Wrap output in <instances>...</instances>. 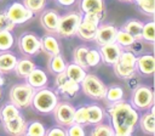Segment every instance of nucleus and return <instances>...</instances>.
<instances>
[{"label": "nucleus", "mask_w": 155, "mask_h": 136, "mask_svg": "<svg viewBox=\"0 0 155 136\" xmlns=\"http://www.w3.org/2000/svg\"><path fill=\"white\" fill-rule=\"evenodd\" d=\"M0 97H1V86H0Z\"/></svg>", "instance_id": "nucleus-50"}, {"label": "nucleus", "mask_w": 155, "mask_h": 136, "mask_svg": "<svg viewBox=\"0 0 155 136\" xmlns=\"http://www.w3.org/2000/svg\"><path fill=\"white\" fill-rule=\"evenodd\" d=\"M114 129V134L117 135V136H130L134 127H131V126H126V125H120V126H115L113 127Z\"/></svg>", "instance_id": "nucleus-43"}, {"label": "nucleus", "mask_w": 155, "mask_h": 136, "mask_svg": "<svg viewBox=\"0 0 155 136\" xmlns=\"http://www.w3.org/2000/svg\"><path fill=\"white\" fill-rule=\"evenodd\" d=\"M58 21H59V16L53 10H46L40 16V23L44 27V29L47 30L48 33L56 32L57 25H58Z\"/></svg>", "instance_id": "nucleus-15"}, {"label": "nucleus", "mask_w": 155, "mask_h": 136, "mask_svg": "<svg viewBox=\"0 0 155 136\" xmlns=\"http://www.w3.org/2000/svg\"><path fill=\"white\" fill-rule=\"evenodd\" d=\"M35 67H36V66H35V63H34L31 59H29V58H23V59H19V61L17 59V63H16L13 70L17 73V75H19V76H22V78H25Z\"/></svg>", "instance_id": "nucleus-23"}, {"label": "nucleus", "mask_w": 155, "mask_h": 136, "mask_svg": "<svg viewBox=\"0 0 155 136\" xmlns=\"http://www.w3.org/2000/svg\"><path fill=\"white\" fill-rule=\"evenodd\" d=\"M136 58L137 57L132 51H121V55H120L117 62L126 67L136 68Z\"/></svg>", "instance_id": "nucleus-36"}, {"label": "nucleus", "mask_w": 155, "mask_h": 136, "mask_svg": "<svg viewBox=\"0 0 155 136\" xmlns=\"http://www.w3.org/2000/svg\"><path fill=\"white\" fill-rule=\"evenodd\" d=\"M58 103V97L57 95L50 90V89H45V87H40L38 89V91L34 92L33 100H31V104L34 107V109L39 113H51L56 104Z\"/></svg>", "instance_id": "nucleus-2"}, {"label": "nucleus", "mask_w": 155, "mask_h": 136, "mask_svg": "<svg viewBox=\"0 0 155 136\" xmlns=\"http://www.w3.org/2000/svg\"><path fill=\"white\" fill-rule=\"evenodd\" d=\"M153 106L150 107V112H145L142 115V118L138 120L142 131L144 134H148V135H154V132H155V119H154V108H153Z\"/></svg>", "instance_id": "nucleus-19"}, {"label": "nucleus", "mask_w": 155, "mask_h": 136, "mask_svg": "<svg viewBox=\"0 0 155 136\" xmlns=\"http://www.w3.org/2000/svg\"><path fill=\"white\" fill-rule=\"evenodd\" d=\"M87 118H88V124L96 125V124H98L103 120L104 110L97 104L87 106Z\"/></svg>", "instance_id": "nucleus-24"}, {"label": "nucleus", "mask_w": 155, "mask_h": 136, "mask_svg": "<svg viewBox=\"0 0 155 136\" xmlns=\"http://www.w3.org/2000/svg\"><path fill=\"white\" fill-rule=\"evenodd\" d=\"M97 28H98L97 24H93V23H91V22H87V21H82V19H81V22H80V24H79V27H78L76 34H78V36L81 38L82 40L91 41V40L94 39Z\"/></svg>", "instance_id": "nucleus-17"}, {"label": "nucleus", "mask_w": 155, "mask_h": 136, "mask_svg": "<svg viewBox=\"0 0 155 136\" xmlns=\"http://www.w3.org/2000/svg\"><path fill=\"white\" fill-rule=\"evenodd\" d=\"M136 70L143 75H151L155 72V58L153 55H142L136 58Z\"/></svg>", "instance_id": "nucleus-14"}, {"label": "nucleus", "mask_w": 155, "mask_h": 136, "mask_svg": "<svg viewBox=\"0 0 155 136\" xmlns=\"http://www.w3.org/2000/svg\"><path fill=\"white\" fill-rule=\"evenodd\" d=\"M92 136H114V129L113 126L108 125V124H96V126H93L92 131H91Z\"/></svg>", "instance_id": "nucleus-34"}, {"label": "nucleus", "mask_w": 155, "mask_h": 136, "mask_svg": "<svg viewBox=\"0 0 155 136\" xmlns=\"http://www.w3.org/2000/svg\"><path fill=\"white\" fill-rule=\"evenodd\" d=\"M74 123L80 124V125H86L88 124V118H87V106L80 107L75 109L74 112Z\"/></svg>", "instance_id": "nucleus-37"}, {"label": "nucleus", "mask_w": 155, "mask_h": 136, "mask_svg": "<svg viewBox=\"0 0 155 136\" xmlns=\"http://www.w3.org/2000/svg\"><path fill=\"white\" fill-rule=\"evenodd\" d=\"M45 135H47V136H65L67 131L63 130L62 126H53L52 129L47 130Z\"/></svg>", "instance_id": "nucleus-45"}, {"label": "nucleus", "mask_w": 155, "mask_h": 136, "mask_svg": "<svg viewBox=\"0 0 155 136\" xmlns=\"http://www.w3.org/2000/svg\"><path fill=\"white\" fill-rule=\"evenodd\" d=\"M58 1V4H61L62 6H71L74 2H75V0H57Z\"/></svg>", "instance_id": "nucleus-46"}, {"label": "nucleus", "mask_w": 155, "mask_h": 136, "mask_svg": "<svg viewBox=\"0 0 155 136\" xmlns=\"http://www.w3.org/2000/svg\"><path fill=\"white\" fill-rule=\"evenodd\" d=\"M140 39H144L148 42H154L155 40V23L154 21H149L142 27Z\"/></svg>", "instance_id": "nucleus-32"}, {"label": "nucleus", "mask_w": 155, "mask_h": 136, "mask_svg": "<svg viewBox=\"0 0 155 136\" xmlns=\"http://www.w3.org/2000/svg\"><path fill=\"white\" fill-rule=\"evenodd\" d=\"M104 98H107V101L110 102V103L117 102V101L122 100L124 98V90H122V87H120L117 85H113L110 87H107Z\"/></svg>", "instance_id": "nucleus-30"}, {"label": "nucleus", "mask_w": 155, "mask_h": 136, "mask_svg": "<svg viewBox=\"0 0 155 136\" xmlns=\"http://www.w3.org/2000/svg\"><path fill=\"white\" fill-rule=\"evenodd\" d=\"M56 86L58 87V90L62 93H64L67 96H70V97L75 96L80 90V84L70 80L64 72L57 74V76H56Z\"/></svg>", "instance_id": "nucleus-10"}, {"label": "nucleus", "mask_w": 155, "mask_h": 136, "mask_svg": "<svg viewBox=\"0 0 155 136\" xmlns=\"http://www.w3.org/2000/svg\"><path fill=\"white\" fill-rule=\"evenodd\" d=\"M113 68H114V72L115 74L121 78V79H130L136 73V68H131V67H126L121 63H119L117 61L113 64Z\"/></svg>", "instance_id": "nucleus-29"}, {"label": "nucleus", "mask_w": 155, "mask_h": 136, "mask_svg": "<svg viewBox=\"0 0 155 136\" xmlns=\"http://www.w3.org/2000/svg\"><path fill=\"white\" fill-rule=\"evenodd\" d=\"M15 44V38L11 30H0V51L10 50Z\"/></svg>", "instance_id": "nucleus-31"}, {"label": "nucleus", "mask_w": 155, "mask_h": 136, "mask_svg": "<svg viewBox=\"0 0 155 136\" xmlns=\"http://www.w3.org/2000/svg\"><path fill=\"white\" fill-rule=\"evenodd\" d=\"M137 5L145 15L153 16L155 13V0H139Z\"/></svg>", "instance_id": "nucleus-39"}, {"label": "nucleus", "mask_w": 155, "mask_h": 136, "mask_svg": "<svg viewBox=\"0 0 155 136\" xmlns=\"http://www.w3.org/2000/svg\"><path fill=\"white\" fill-rule=\"evenodd\" d=\"M5 13L15 24H22V23L29 21L34 16V13L28 7H25L24 4H21L17 1L12 2L7 7Z\"/></svg>", "instance_id": "nucleus-7"}, {"label": "nucleus", "mask_w": 155, "mask_h": 136, "mask_svg": "<svg viewBox=\"0 0 155 136\" xmlns=\"http://www.w3.org/2000/svg\"><path fill=\"white\" fill-rule=\"evenodd\" d=\"M108 114L110 117L113 127L120 125L134 127L139 120V114L136 110V108L131 103L125 102L122 100L113 102L108 108Z\"/></svg>", "instance_id": "nucleus-1"}, {"label": "nucleus", "mask_w": 155, "mask_h": 136, "mask_svg": "<svg viewBox=\"0 0 155 136\" xmlns=\"http://www.w3.org/2000/svg\"><path fill=\"white\" fill-rule=\"evenodd\" d=\"M48 67H50L51 72H53L54 74H58V73H62L65 70L67 64H65L63 57L59 53H57V55L51 56L50 62H48Z\"/></svg>", "instance_id": "nucleus-28"}, {"label": "nucleus", "mask_w": 155, "mask_h": 136, "mask_svg": "<svg viewBox=\"0 0 155 136\" xmlns=\"http://www.w3.org/2000/svg\"><path fill=\"white\" fill-rule=\"evenodd\" d=\"M116 28L113 24H99L94 35V41L102 46L105 44H110L115 41V34H116Z\"/></svg>", "instance_id": "nucleus-11"}, {"label": "nucleus", "mask_w": 155, "mask_h": 136, "mask_svg": "<svg viewBox=\"0 0 155 136\" xmlns=\"http://www.w3.org/2000/svg\"><path fill=\"white\" fill-rule=\"evenodd\" d=\"M64 73L67 74V76H68L70 80H73V81H75V83H78V84H80V83L82 81V79L85 78V75H86L85 68H82L81 66H79V64H76V63H70V64H68V66L65 67Z\"/></svg>", "instance_id": "nucleus-21"}, {"label": "nucleus", "mask_w": 155, "mask_h": 136, "mask_svg": "<svg viewBox=\"0 0 155 136\" xmlns=\"http://www.w3.org/2000/svg\"><path fill=\"white\" fill-rule=\"evenodd\" d=\"M120 1H124V2H131L132 0H120Z\"/></svg>", "instance_id": "nucleus-48"}, {"label": "nucleus", "mask_w": 155, "mask_h": 136, "mask_svg": "<svg viewBox=\"0 0 155 136\" xmlns=\"http://www.w3.org/2000/svg\"><path fill=\"white\" fill-rule=\"evenodd\" d=\"M81 19H82V15L79 12H70V13H67V15L59 17L56 33H58V35L65 36V38L75 35Z\"/></svg>", "instance_id": "nucleus-5"}, {"label": "nucleus", "mask_w": 155, "mask_h": 136, "mask_svg": "<svg viewBox=\"0 0 155 136\" xmlns=\"http://www.w3.org/2000/svg\"><path fill=\"white\" fill-rule=\"evenodd\" d=\"M19 114V108L16 107L13 103H6L0 109V119L1 121H7Z\"/></svg>", "instance_id": "nucleus-27"}, {"label": "nucleus", "mask_w": 155, "mask_h": 136, "mask_svg": "<svg viewBox=\"0 0 155 136\" xmlns=\"http://www.w3.org/2000/svg\"><path fill=\"white\" fill-rule=\"evenodd\" d=\"M17 59L18 58L12 52L2 51V53H0V72L7 73V72L13 70L17 63Z\"/></svg>", "instance_id": "nucleus-22"}, {"label": "nucleus", "mask_w": 155, "mask_h": 136, "mask_svg": "<svg viewBox=\"0 0 155 136\" xmlns=\"http://www.w3.org/2000/svg\"><path fill=\"white\" fill-rule=\"evenodd\" d=\"M131 104L137 109H149L154 104V92L149 86H137L131 97Z\"/></svg>", "instance_id": "nucleus-6"}, {"label": "nucleus", "mask_w": 155, "mask_h": 136, "mask_svg": "<svg viewBox=\"0 0 155 136\" xmlns=\"http://www.w3.org/2000/svg\"><path fill=\"white\" fill-rule=\"evenodd\" d=\"M24 6L28 7L33 13L41 11L45 7L46 0H24Z\"/></svg>", "instance_id": "nucleus-40"}, {"label": "nucleus", "mask_w": 155, "mask_h": 136, "mask_svg": "<svg viewBox=\"0 0 155 136\" xmlns=\"http://www.w3.org/2000/svg\"><path fill=\"white\" fill-rule=\"evenodd\" d=\"M79 8L82 13L102 15L104 11V2L103 0H80Z\"/></svg>", "instance_id": "nucleus-18"}, {"label": "nucleus", "mask_w": 155, "mask_h": 136, "mask_svg": "<svg viewBox=\"0 0 155 136\" xmlns=\"http://www.w3.org/2000/svg\"><path fill=\"white\" fill-rule=\"evenodd\" d=\"M142 27H143V23H142V22L136 21V19H130V21H127V22L122 25V29L126 30L127 33H130V34L137 40V39H140Z\"/></svg>", "instance_id": "nucleus-26"}, {"label": "nucleus", "mask_w": 155, "mask_h": 136, "mask_svg": "<svg viewBox=\"0 0 155 136\" xmlns=\"http://www.w3.org/2000/svg\"><path fill=\"white\" fill-rule=\"evenodd\" d=\"M25 79H27V83H28L30 86H33L34 89L45 87V86L47 85V81H48L46 73H45L42 69L36 68V67L25 76Z\"/></svg>", "instance_id": "nucleus-16"}, {"label": "nucleus", "mask_w": 155, "mask_h": 136, "mask_svg": "<svg viewBox=\"0 0 155 136\" xmlns=\"http://www.w3.org/2000/svg\"><path fill=\"white\" fill-rule=\"evenodd\" d=\"M41 42V49L48 55V56H53L61 52L59 49V44L57 41V39L52 35H45L40 39Z\"/></svg>", "instance_id": "nucleus-20"}, {"label": "nucleus", "mask_w": 155, "mask_h": 136, "mask_svg": "<svg viewBox=\"0 0 155 136\" xmlns=\"http://www.w3.org/2000/svg\"><path fill=\"white\" fill-rule=\"evenodd\" d=\"M45 134H46L45 126L39 121H33L31 124L27 125V129L24 132V135H28V136H44Z\"/></svg>", "instance_id": "nucleus-35"}, {"label": "nucleus", "mask_w": 155, "mask_h": 136, "mask_svg": "<svg viewBox=\"0 0 155 136\" xmlns=\"http://www.w3.org/2000/svg\"><path fill=\"white\" fill-rule=\"evenodd\" d=\"M121 51H122V47L116 44L115 41L114 42H110V44H105V45H102L101 49H99V53H101V58L107 63V64H114L120 55H121Z\"/></svg>", "instance_id": "nucleus-12"}, {"label": "nucleus", "mask_w": 155, "mask_h": 136, "mask_svg": "<svg viewBox=\"0 0 155 136\" xmlns=\"http://www.w3.org/2000/svg\"><path fill=\"white\" fill-rule=\"evenodd\" d=\"M34 92H35V89L30 86L28 83L16 84L11 87V91H10L11 103H13L18 108H25L29 104H31Z\"/></svg>", "instance_id": "nucleus-3"}, {"label": "nucleus", "mask_w": 155, "mask_h": 136, "mask_svg": "<svg viewBox=\"0 0 155 136\" xmlns=\"http://www.w3.org/2000/svg\"><path fill=\"white\" fill-rule=\"evenodd\" d=\"M15 23L6 16V13H0V30H12Z\"/></svg>", "instance_id": "nucleus-41"}, {"label": "nucleus", "mask_w": 155, "mask_h": 136, "mask_svg": "<svg viewBox=\"0 0 155 136\" xmlns=\"http://www.w3.org/2000/svg\"><path fill=\"white\" fill-rule=\"evenodd\" d=\"M67 135H69V136H84L85 135V131L82 129V125L76 124V123H73L71 125H69V129L67 131Z\"/></svg>", "instance_id": "nucleus-42"}, {"label": "nucleus", "mask_w": 155, "mask_h": 136, "mask_svg": "<svg viewBox=\"0 0 155 136\" xmlns=\"http://www.w3.org/2000/svg\"><path fill=\"white\" fill-rule=\"evenodd\" d=\"M136 39L130 34L127 33L126 30H124L122 28L116 30V34H115V42L119 44L121 47H130L134 44Z\"/></svg>", "instance_id": "nucleus-25"}, {"label": "nucleus", "mask_w": 155, "mask_h": 136, "mask_svg": "<svg viewBox=\"0 0 155 136\" xmlns=\"http://www.w3.org/2000/svg\"><path fill=\"white\" fill-rule=\"evenodd\" d=\"M80 84H81V89H82L84 93L87 95L88 97H91L93 100H103L104 98L107 86L97 75L86 74Z\"/></svg>", "instance_id": "nucleus-4"}, {"label": "nucleus", "mask_w": 155, "mask_h": 136, "mask_svg": "<svg viewBox=\"0 0 155 136\" xmlns=\"http://www.w3.org/2000/svg\"><path fill=\"white\" fill-rule=\"evenodd\" d=\"M132 1H134V2H138V1H139V0H132Z\"/></svg>", "instance_id": "nucleus-49"}, {"label": "nucleus", "mask_w": 155, "mask_h": 136, "mask_svg": "<svg viewBox=\"0 0 155 136\" xmlns=\"http://www.w3.org/2000/svg\"><path fill=\"white\" fill-rule=\"evenodd\" d=\"M101 18H102V15H98V13H84L82 16V21H87L97 25H99Z\"/></svg>", "instance_id": "nucleus-44"}, {"label": "nucleus", "mask_w": 155, "mask_h": 136, "mask_svg": "<svg viewBox=\"0 0 155 136\" xmlns=\"http://www.w3.org/2000/svg\"><path fill=\"white\" fill-rule=\"evenodd\" d=\"M18 46H19L21 51H22L24 55H27V56H34V55H36V53L41 50L40 39H39L36 35L30 34V33L23 34V35L19 38Z\"/></svg>", "instance_id": "nucleus-9"}, {"label": "nucleus", "mask_w": 155, "mask_h": 136, "mask_svg": "<svg viewBox=\"0 0 155 136\" xmlns=\"http://www.w3.org/2000/svg\"><path fill=\"white\" fill-rule=\"evenodd\" d=\"M101 61H102V58H101L99 51L98 50H94V49H88L87 55H86L87 67H96L97 64H99Z\"/></svg>", "instance_id": "nucleus-38"}, {"label": "nucleus", "mask_w": 155, "mask_h": 136, "mask_svg": "<svg viewBox=\"0 0 155 136\" xmlns=\"http://www.w3.org/2000/svg\"><path fill=\"white\" fill-rule=\"evenodd\" d=\"M4 83H5V80H4V78H2V75H1V72H0V86H2Z\"/></svg>", "instance_id": "nucleus-47"}, {"label": "nucleus", "mask_w": 155, "mask_h": 136, "mask_svg": "<svg viewBox=\"0 0 155 136\" xmlns=\"http://www.w3.org/2000/svg\"><path fill=\"white\" fill-rule=\"evenodd\" d=\"M4 124V129L7 134L10 135H15V136H19V135H24L25 129H27V123L24 120V118L18 114L17 117L7 120V121H2Z\"/></svg>", "instance_id": "nucleus-13"}, {"label": "nucleus", "mask_w": 155, "mask_h": 136, "mask_svg": "<svg viewBox=\"0 0 155 136\" xmlns=\"http://www.w3.org/2000/svg\"><path fill=\"white\" fill-rule=\"evenodd\" d=\"M54 115V120L61 126H69L74 123V112L75 108L68 102H59L56 104L52 110Z\"/></svg>", "instance_id": "nucleus-8"}, {"label": "nucleus", "mask_w": 155, "mask_h": 136, "mask_svg": "<svg viewBox=\"0 0 155 136\" xmlns=\"http://www.w3.org/2000/svg\"><path fill=\"white\" fill-rule=\"evenodd\" d=\"M88 47L87 46H79L74 50L73 52V59L74 63L81 66L82 68H87V63H86V55H87Z\"/></svg>", "instance_id": "nucleus-33"}]
</instances>
